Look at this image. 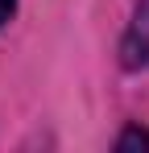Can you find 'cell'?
I'll return each mask as SVG.
<instances>
[{
  "mask_svg": "<svg viewBox=\"0 0 149 153\" xmlns=\"http://www.w3.org/2000/svg\"><path fill=\"white\" fill-rule=\"evenodd\" d=\"M145 62H149V0H141L137 21L124 37V66L133 71V66H145Z\"/></svg>",
  "mask_w": 149,
  "mask_h": 153,
  "instance_id": "obj_1",
  "label": "cell"
},
{
  "mask_svg": "<svg viewBox=\"0 0 149 153\" xmlns=\"http://www.w3.org/2000/svg\"><path fill=\"white\" fill-rule=\"evenodd\" d=\"M137 145H141V149H149V132H141V128H128V132H124L120 141H116V149H137Z\"/></svg>",
  "mask_w": 149,
  "mask_h": 153,
  "instance_id": "obj_2",
  "label": "cell"
},
{
  "mask_svg": "<svg viewBox=\"0 0 149 153\" xmlns=\"http://www.w3.org/2000/svg\"><path fill=\"white\" fill-rule=\"evenodd\" d=\"M17 13V0H0V29L8 25V17Z\"/></svg>",
  "mask_w": 149,
  "mask_h": 153,
  "instance_id": "obj_3",
  "label": "cell"
}]
</instances>
